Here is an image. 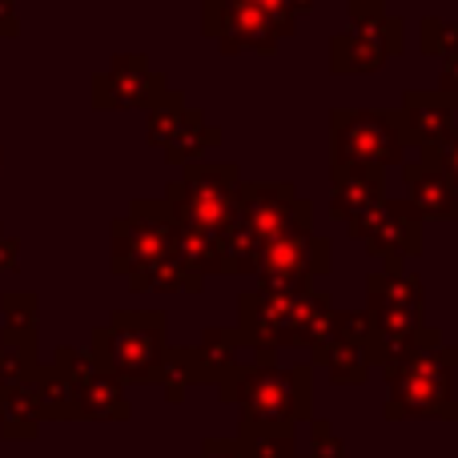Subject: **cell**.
Returning <instances> with one entry per match:
<instances>
[{
    "instance_id": "cell-5",
    "label": "cell",
    "mask_w": 458,
    "mask_h": 458,
    "mask_svg": "<svg viewBox=\"0 0 458 458\" xmlns=\"http://www.w3.org/2000/svg\"><path fill=\"white\" fill-rule=\"evenodd\" d=\"M454 105H458L454 93H443V89L438 93H422V89H414V93H406L403 109H398L403 133L411 141H419L422 149H435L454 129Z\"/></svg>"
},
{
    "instance_id": "cell-8",
    "label": "cell",
    "mask_w": 458,
    "mask_h": 458,
    "mask_svg": "<svg viewBox=\"0 0 458 458\" xmlns=\"http://www.w3.org/2000/svg\"><path fill=\"white\" fill-rule=\"evenodd\" d=\"M406 185H411V198L422 214L430 217H454L458 209V185L451 182L443 165L435 157H422L419 165H406Z\"/></svg>"
},
{
    "instance_id": "cell-1",
    "label": "cell",
    "mask_w": 458,
    "mask_h": 458,
    "mask_svg": "<svg viewBox=\"0 0 458 458\" xmlns=\"http://www.w3.org/2000/svg\"><path fill=\"white\" fill-rule=\"evenodd\" d=\"M165 314H117L113 330H101L97 354L105 370L125 382H157L165 378Z\"/></svg>"
},
{
    "instance_id": "cell-2",
    "label": "cell",
    "mask_w": 458,
    "mask_h": 458,
    "mask_svg": "<svg viewBox=\"0 0 458 458\" xmlns=\"http://www.w3.org/2000/svg\"><path fill=\"white\" fill-rule=\"evenodd\" d=\"M237 378V398H245L250 414L266 430H290L298 414H306V374H282L274 366L261 370H233Z\"/></svg>"
},
{
    "instance_id": "cell-11",
    "label": "cell",
    "mask_w": 458,
    "mask_h": 458,
    "mask_svg": "<svg viewBox=\"0 0 458 458\" xmlns=\"http://www.w3.org/2000/svg\"><path fill=\"white\" fill-rule=\"evenodd\" d=\"M81 414L85 419H125L129 403L121 398V382L117 374H93L81 382Z\"/></svg>"
},
{
    "instance_id": "cell-10",
    "label": "cell",
    "mask_w": 458,
    "mask_h": 458,
    "mask_svg": "<svg viewBox=\"0 0 458 458\" xmlns=\"http://www.w3.org/2000/svg\"><path fill=\"white\" fill-rule=\"evenodd\" d=\"M40 398L29 382H0V427L8 438H32L40 422Z\"/></svg>"
},
{
    "instance_id": "cell-4",
    "label": "cell",
    "mask_w": 458,
    "mask_h": 458,
    "mask_svg": "<svg viewBox=\"0 0 458 458\" xmlns=\"http://www.w3.org/2000/svg\"><path fill=\"white\" fill-rule=\"evenodd\" d=\"M334 53H338V61L334 64L346 69V72L378 69L386 56L403 53V24L378 16V4H374L370 8V24H358L350 37H342L338 45H334Z\"/></svg>"
},
{
    "instance_id": "cell-12",
    "label": "cell",
    "mask_w": 458,
    "mask_h": 458,
    "mask_svg": "<svg viewBox=\"0 0 458 458\" xmlns=\"http://www.w3.org/2000/svg\"><path fill=\"white\" fill-rule=\"evenodd\" d=\"M32 342H37V298L4 293V346L32 350Z\"/></svg>"
},
{
    "instance_id": "cell-13",
    "label": "cell",
    "mask_w": 458,
    "mask_h": 458,
    "mask_svg": "<svg viewBox=\"0 0 458 458\" xmlns=\"http://www.w3.org/2000/svg\"><path fill=\"white\" fill-rule=\"evenodd\" d=\"M422 53L427 56H458V21H435V16H427L422 21Z\"/></svg>"
},
{
    "instance_id": "cell-9",
    "label": "cell",
    "mask_w": 458,
    "mask_h": 458,
    "mask_svg": "<svg viewBox=\"0 0 458 458\" xmlns=\"http://www.w3.org/2000/svg\"><path fill=\"white\" fill-rule=\"evenodd\" d=\"M374 206H382V174L378 165H342L334 177V209L346 222L366 217Z\"/></svg>"
},
{
    "instance_id": "cell-6",
    "label": "cell",
    "mask_w": 458,
    "mask_h": 458,
    "mask_svg": "<svg viewBox=\"0 0 458 458\" xmlns=\"http://www.w3.org/2000/svg\"><path fill=\"white\" fill-rule=\"evenodd\" d=\"M350 225L386 258H403V253L419 250V214H411L406 206H374L370 214Z\"/></svg>"
},
{
    "instance_id": "cell-3",
    "label": "cell",
    "mask_w": 458,
    "mask_h": 458,
    "mask_svg": "<svg viewBox=\"0 0 458 458\" xmlns=\"http://www.w3.org/2000/svg\"><path fill=\"white\" fill-rule=\"evenodd\" d=\"M403 137L398 113H342L338 157L346 165H390L403 157Z\"/></svg>"
},
{
    "instance_id": "cell-7",
    "label": "cell",
    "mask_w": 458,
    "mask_h": 458,
    "mask_svg": "<svg viewBox=\"0 0 458 458\" xmlns=\"http://www.w3.org/2000/svg\"><path fill=\"white\" fill-rule=\"evenodd\" d=\"M406 378H394V403H390V414H427L430 398L435 394L443 403L446 394V378H451V366H438L430 358H419V362H406Z\"/></svg>"
},
{
    "instance_id": "cell-15",
    "label": "cell",
    "mask_w": 458,
    "mask_h": 458,
    "mask_svg": "<svg viewBox=\"0 0 458 458\" xmlns=\"http://www.w3.org/2000/svg\"><path fill=\"white\" fill-rule=\"evenodd\" d=\"M438 89L458 97V56H443V81H438Z\"/></svg>"
},
{
    "instance_id": "cell-14",
    "label": "cell",
    "mask_w": 458,
    "mask_h": 458,
    "mask_svg": "<svg viewBox=\"0 0 458 458\" xmlns=\"http://www.w3.org/2000/svg\"><path fill=\"white\" fill-rule=\"evenodd\" d=\"M427 153L446 169V174H451V182L458 185V129H451V137H443V141H438L435 149H427Z\"/></svg>"
},
{
    "instance_id": "cell-16",
    "label": "cell",
    "mask_w": 458,
    "mask_h": 458,
    "mask_svg": "<svg viewBox=\"0 0 458 458\" xmlns=\"http://www.w3.org/2000/svg\"><path fill=\"white\" fill-rule=\"evenodd\" d=\"M370 4H382V0H370Z\"/></svg>"
}]
</instances>
